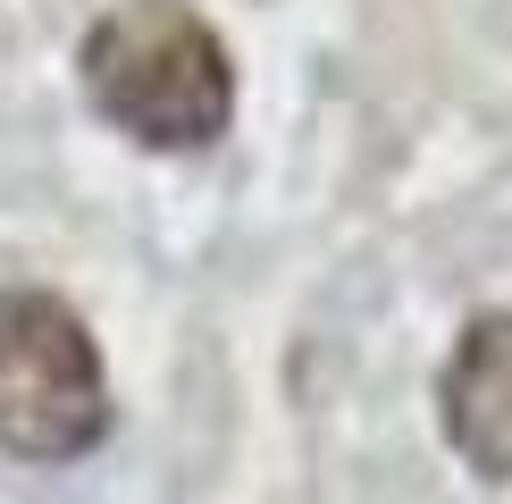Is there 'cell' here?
Wrapping results in <instances>:
<instances>
[{
    "mask_svg": "<svg viewBox=\"0 0 512 504\" xmlns=\"http://www.w3.org/2000/svg\"><path fill=\"white\" fill-rule=\"evenodd\" d=\"M101 126L143 152H210L236 118V59L194 0H110L76 42Z\"/></svg>",
    "mask_w": 512,
    "mask_h": 504,
    "instance_id": "obj_1",
    "label": "cell"
},
{
    "mask_svg": "<svg viewBox=\"0 0 512 504\" xmlns=\"http://www.w3.org/2000/svg\"><path fill=\"white\" fill-rule=\"evenodd\" d=\"M110 437V370L93 328L59 294H0V454L34 471H68Z\"/></svg>",
    "mask_w": 512,
    "mask_h": 504,
    "instance_id": "obj_2",
    "label": "cell"
},
{
    "mask_svg": "<svg viewBox=\"0 0 512 504\" xmlns=\"http://www.w3.org/2000/svg\"><path fill=\"white\" fill-rule=\"evenodd\" d=\"M437 412H445V446L479 479H512V311H479L454 336Z\"/></svg>",
    "mask_w": 512,
    "mask_h": 504,
    "instance_id": "obj_3",
    "label": "cell"
}]
</instances>
